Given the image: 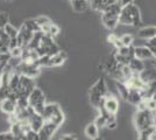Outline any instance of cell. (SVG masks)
<instances>
[{"mask_svg":"<svg viewBox=\"0 0 156 140\" xmlns=\"http://www.w3.org/2000/svg\"><path fill=\"white\" fill-rule=\"evenodd\" d=\"M156 134V126L153 125V126L148 127L146 130H142L139 132V138L137 140H143V139H148V138H153Z\"/></svg>","mask_w":156,"mask_h":140,"instance_id":"cb8c5ba5","label":"cell"},{"mask_svg":"<svg viewBox=\"0 0 156 140\" xmlns=\"http://www.w3.org/2000/svg\"><path fill=\"white\" fill-rule=\"evenodd\" d=\"M15 140H27L26 134H20V135H16V137H15Z\"/></svg>","mask_w":156,"mask_h":140,"instance_id":"ab89813d","label":"cell"},{"mask_svg":"<svg viewBox=\"0 0 156 140\" xmlns=\"http://www.w3.org/2000/svg\"><path fill=\"white\" fill-rule=\"evenodd\" d=\"M137 36L140 39H143V40H149L151 38L156 36V27L155 26H147L143 27L137 33Z\"/></svg>","mask_w":156,"mask_h":140,"instance_id":"7402d4cb","label":"cell"},{"mask_svg":"<svg viewBox=\"0 0 156 140\" xmlns=\"http://www.w3.org/2000/svg\"><path fill=\"white\" fill-rule=\"evenodd\" d=\"M128 67L130 68V70L134 74L140 75V74L146 69V64H144V62H143L142 60H139L136 57H133V59L130 60L129 63H128Z\"/></svg>","mask_w":156,"mask_h":140,"instance_id":"44dd1931","label":"cell"},{"mask_svg":"<svg viewBox=\"0 0 156 140\" xmlns=\"http://www.w3.org/2000/svg\"><path fill=\"white\" fill-rule=\"evenodd\" d=\"M118 39H119V38H118L115 34H110V36L107 38V41H108L110 43H112V45H114Z\"/></svg>","mask_w":156,"mask_h":140,"instance_id":"8d00e7d4","label":"cell"},{"mask_svg":"<svg viewBox=\"0 0 156 140\" xmlns=\"http://www.w3.org/2000/svg\"><path fill=\"white\" fill-rule=\"evenodd\" d=\"M148 42H147V46L149 47V48H155L156 47V36H154V38H151V39H149V40H147Z\"/></svg>","mask_w":156,"mask_h":140,"instance_id":"d590c367","label":"cell"},{"mask_svg":"<svg viewBox=\"0 0 156 140\" xmlns=\"http://www.w3.org/2000/svg\"><path fill=\"white\" fill-rule=\"evenodd\" d=\"M23 26L26 27L28 31H30L32 33H37V32H41L42 29H41V27L39 26V23L36 22L35 19H27L23 23H22Z\"/></svg>","mask_w":156,"mask_h":140,"instance_id":"d4e9b609","label":"cell"},{"mask_svg":"<svg viewBox=\"0 0 156 140\" xmlns=\"http://www.w3.org/2000/svg\"><path fill=\"white\" fill-rule=\"evenodd\" d=\"M59 110H61V106H59L57 103H49V104H46L44 110H43V112H42V117H43L44 121L51 119L52 116L55 113H57Z\"/></svg>","mask_w":156,"mask_h":140,"instance_id":"ac0fdd59","label":"cell"},{"mask_svg":"<svg viewBox=\"0 0 156 140\" xmlns=\"http://www.w3.org/2000/svg\"><path fill=\"white\" fill-rule=\"evenodd\" d=\"M118 0H90V7L91 9L103 13L106 8H108L111 5H113Z\"/></svg>","mask_w":156,"mask_h":140,"instance_id":"2e32d148","label":"cell"},{"mask_svg":"<svg viewBox=\"0 0 156 140\" xmlns=\"http://www.w3.org/2000/svg\"><path fill=\"white\" fill-rule=\"evenodd\" d=\"M119 25L124 26H133L137 27L142 25V16L141 11L135 4H129L122 6L121 13L119 16Z\"/></svg>","mask_w":156,"mask_h":140,"instance_id":"6da1fadb","label":"cell"},{"mask_svg":"<svg viewBox=\"0 0 156 140\" xmlns=\"http://www.w3.org/2000/svg\"><path fill=\"white\" fill-rule=\"evenodd\" d=\"M28 103H29V106L35 112L42 114L44 106H46V96L43 91L40 88H35L28 96Z\"/></svg>","mask_w":156,"mask_h":140,"instance_id":"5b68a950","label":"cell"},{"mask_svg":"<svg viewBox=\"0 0 156 140\" xmlns=\"http://www.w3.org/2000/svg\"><path fill=\"white\" fill-rule=\"evenodd\" d=\"M134 48L133 46H122L119 49H115L114 52V56H115V60L118 61L119 64L125 66V64H128L130 62V60L134 56Z\"/></svg>","mask_w":156,"mask_h":140,"instance_id":"52a82bcc","label":"cell"},{"mask_svg":"<svg viewBox=\"0 0 156 140\" xmlns=\"http://www.w3.org/2000/svg\"><path fill=\"white\" fill-rule=\"evenodd\" d=\"M59 50H61L59 47L54 42V38L47 35V34H43L39 48L36 49V53L39 54V56H42V55H50V56H52L54 54H56Z\"/></svg>","mask_w":156,"mask_h":140,"instance_id":"8992f818","label":"cell"},{"mask_svg":"<svg viewBox=\"0 0 156 140\" xmlns=\"http://www.w3.org/2000/svg\"><path fill=\"white\" fill-rule=\"evenodd\" d=\"M85 135L89 139H94V138L99 137V127L94 123L89 124L87 126L85 127Z\"/></svg>","mask_w":156,"mask_h":140,"instance_id":"603a6c76","label":"cell"},{"mask_svg":"<svg viewBox=\"0 0 156 140\" xmlns=\"http://www.w3.org/2000/svg\"><path fill=\"white\" fill-rule=\"evenodd\" d=\"M135 0H120V4L122 6H126V5H129V4H134Z\"/></svg>","mask_w":156,"mask_h":140,"instance_id":"f35d334b","label":"cell"},{"mask_svg":"<svg viewBox=\"0 0 156 140\" xmlns=\"http://www.w3.org/2000/svg\"><path fill=\"white\" fill-rule=\"evenodd\" d=\"M64 119H65L64 113H63V111H62V109H61L57 113H55L54 116H52V118L50 119V121H52L55 125H57V126L59 127L63 123H64Z\"/></svg>","mask_w":156,"mask_h":140,"instance_id":"f1b7e54d","label":"cell"},{"mask_svg":"<svg viewBox=\"0 0 156 140\" xmlns=\"http://www.w3.org/2000/svg\"><path fill=\"white\" fill-rule=\"evenodd\" d=\"M121 73H122V76H124L125 82L127 80H129L130 77L134 75V73L130 70V68L128 67V64H125V66H121Z\"/></svg>","mask_w":156,"mask_h":140,"instance_id":"1f68e13d","label":"cell"},{"mask_svg":"<svg viewBox=\"0 0 156 140\" xmlns=\"http://www.w3.org/2000/svg\"><path fill=\"white\" fill-rule=\"evenodd\" d=\"M4 32L7 34V36H8L11 40H16L18 34H19V29H16L13 25H11V23L8 22L6 26H5V28H4Z\"/></svg>","mask_w":156,"mask_h":140,"instance_id":"4316f807","label":"cell"},{"mask_svg":"<svg viewBox=\"0 0 156 140\" xmlns=\"http://www.w3.org/2000/svg\"><path fill=\"white\" fill-rule=\"evenodd\" d=\"M35 81L34 78H30L28 76L21 75L20 76V82H19V88H18V93L19 97H26L28 98V96L30 95L33 90L35 89Z\"/></svg>","mask_w":156,"mask_h":140,"instance_id":"ba28073f","label":"cell"},{"mask_svg":"<svg viewBox=\"0 0 156 140\" xmlns=\"http://www.w3.org/2000/svg\"><path fill=\"white\" fill-rule=\"evenodd\" d=\"M134 56L139 59V60L142 61H153L155 57H154V54L151 52L148 46H140V47H135L134 48Z\"/></svg>","mask_w":156,"mask_h":140,"instance_id":"7c38bea8","label":"cell"},{"mask_svg":"<svg viewBox=\"0 0 156 140\" xmlns=\"http://www.w3.org/2000/svg\"><path fill=\"white\" fill-rule=\"evenodd\" d=\"M26 138L27 140H40V135H39V132H36V131H34V130H28L26 132Z\"/></svg>","mask_w":156,"mask_h":140,"instance_id":"d6a6232c","label":"cell"},{"mask_svg":"<svg viewBox=\"0 0 156 140\" xmlns=\"http://www.w3.org/2000/svg\"><path fill=\"white\" fill-rule=\"evenodd\" d=\"M155 126H156V114H155Z\"/></svg>","mask_w":156,"mask_h":140,"instance_id":"f6af8a7d","label":"cell"},{"mask_svg":"<svg viewBox=\"0 0 156 140\" xmlns=\"http://www.w3.org/2000/svg\"><path fill=\"white\" fill-rule=\"evenodd\" d=\"M108 93L110 92H108L107 84H106L105 80L99 78L89 90V98H90L91 105L96 109H99L104 102V98Z\"/></svg>","mask_w":156,"mask_h":140,"instance_id":"7a4b0ae2","label":"cell"},{"mask_svg":"<svg viewBox=\"0 0 156 140\" xmlns=\"http://www.w3.org/2000/svg\"><path fill=\"white\" fill-rule=\"evenodd\" d=\"M68 59V54L63 52V50H59L56 54H54L51 57H50V68L52 67H61L64 64V62Z\"/></svg>","mask_w":156,"mask_h":140,"instance_id":"d6986e66","label":"cell"},{"mask_svg":"<svg viewBox=\"0 0 156 140\" xmlns=\"http://www.w3.org/2000/svg\"><path fill=\"white\" fill-rule=\"evenodd\" d=\"M0 140H15V135L11 131L2 132V133H0Z\"/></svg>","mask_w":156,"mask_h":140,"instance_id":"e575fe53","label":"cell"},{"mask_svg":"<svg viewBox=\"0 0 156 140\" xmlns=\"http://www.w3.org/2000/svg\"><path fill=\"white\" fill-rule=\"evenodd\" d=\"M35 20H36V22L39 23V26L41 27V29H42L43 33L46 32L47 28L50 26V23H51V20H50L48 16H44V15H41V16L35 18Z\"/></svg>","mask_w":156,"mask_h":140,"instance_id":"83f0119b","label":"cell"},{"mask_svg":"<svg viewBox=\"0 0 156 140\" xmlns=\"http://www.w3.org/2000/svg\"><path fill=\"white\" fill-rule=\"evenodd\" d=\"M61 140H77V138L73 134H65L63 137H61Z\"/></svg>","mask_w":156,"mask_h":140,"instance_id":"74e56055","label":"cell"},{"mask_svg":"<svg viewBox=\"0 0 156 140\" xmlns=\"http://www.w3.org/2000/svg\"><path fill=\"white\" fill-rule=\"evenodd\" d=\"M144 99H146L147 109L150 111H156V100L154 98H144Z\"/></svg>","mask_w":156,"mask_h":140,"instance_id":"836d02e7","label":"cell"},{"mask_svg":"<svg viewBox=\"0 0 156 140\" xmlns=\"http://www.w3.org/2000/svg\"><path fill=\"white\" fill-rule=\"evenodd\" d=\"M15 70L20 75H25V76H28L34 80L41 74V68L36 63H23L22 61L20 62L19 66L15 68Z\"/></svg>","mask_w":156,"mask_h":140,"instance_id":"9c48e42d","label":"cell"},{"mask_svg":"<svg viewBox=\"0 0 156 140\" xmlns=\"http://www.w3.org/2000/svg\"><path fill=\"white\" fill-rule=\"evenodd\" d=\"M143 140H154L153 138H148V139H143Z\"/></svg>","mask_w":156,"mask_h":140,"instance_id":"ee69618b","label":"cell"},{"mask_svg":"<svg viewBox=\"0 0 156 140\" xmlns=\"http://www.w3.org/2000/svg\"><path fill=\"white\" fill-rule=\"evenodd\" d=\"M59 27L56 25V23H50V26L47 28V31L44 32V34L47 35H49V36H51V38H56L57 35L59 34Z\"/></svg>","mask_w":156,"mask_h":140,"instance_id":"f546056e","label":"cell"},{"mask_svg":"<svg viewBox=\"0 0 156 140\" xmlns=\"http://www.w3.org/2000/svg\"><path fill=\"white\" fill-rule=\"evenodd\" d=\"M120 41H121L122 46H133L134 36L130 35V34H124V35L120 38Z\"/></svg>","mask_w":156,"mask_h":140,"instance_id":"4dcf8cb0","label":"cell"},{"mask_svg":"<svg viewBox=\"0 0 156 140\" xmlns=\"http://www.w3.org/2000/svg\"><path fill=\"white\" fill-rule=\"evenodd\" d=\"M121 9L122 5L120 4V1H115L113 5H111L101 13V22L108 31H113L118 27Z\"/></svg>","mask_w":156,"mask_h":140,"instance_id":"3957f363","label":"cell"},{"mask_svg":"<svg viewBox=\"0 0 156 140\" xmlns=\"http://www.w3.org/2000/svg\"><path fill=\"white\" fill-rule=\"evenodd\" d=\"M153 64H154V68L156 69V59H154V60H153Z\"/></svg>","mask_w":156,"mask_h":140,"instance_id":"b9f144b4","label":"cell"},{"mask_svg":"<svg viewBox=\"0 0 156 140\" xmlns=\"http://www.w3.org/2000/svg\"><path fill=\"white\" fill-rule=\"evenodd\" d=\"M134 124H135V127H136V130L139 132L153 126V125H155L154 111H150L148 109L137 110V112L134 116Z\"/></svg>","mask_w":156,"mask_h":140,"instance_id":"277c9868","label":"cell"},{"mask_svg":"<svg viewBox=\"0 0 156 140\" xmlns=\"http://www.w3.org/2000/svg\"><path fill=\"white\" fill-rule=\"evenodd\" d=\"M101 106L104 107L108 113L117 114V112L119 111V100H118L117 97H114L111 93H108L104 98V102H103Z\"/></svg>","mask_w":156,"mask_h":140,"instance_id":"8fae6325","label":"cell"},{"mask_svg":"<svg viewBox=\"0 0 156 140\" xmlns=\"http://www.w3.org/2000/svg\"><path fill=\"white\" fill-rule=\"evenodd\" d=\"M7 1H12V0H7Z\"/></svg>","mask_w":156,"mask_h":140,"instance_id":"bcb514c9","label":"cell"},{"mask_svg":"<svg viewBox=\"0 0 156 140\" xmlns=\"http://www.w3.org/2000/svg\"><path fill=\"white\" fill-rule=\"evenodd\" d=\"M33 36H34V33L28 31L26 27L22 25L21 28L19 29V34H18V38H16V46L25 49L29 45V42L32 41Z\"/></svg>","mask_w":156,"mask_h":140,"instance_id":"30bf717a","label":"cell"},{"mask_svg":"<svg viewBox=\"0 0 156 140\" xmlns=\"http://www.w3.org/2000/svg\"><path fill=\"white\" fill-rule=\"evenodd\" d=\"M28 124H29V127H30L32 130L39 132L40 130L42 128V126H43V124H44V119H43L42 114H40L34 111V112L30 114V117L28 118Z\"/></svg>","mask_w":156,"mask_h":140,"instance_id":"9a60e30c","label":"cell"},{"mask_svg":"<svg viewBox=\"0 0 156 140\" xmlns=\"http://www.w3.org/2000/svg\"><path fill=\"white\" fill-rule=\"evenodd\" d=\"M121 67V64L118 63V61L115 60V56H114V53L111 54L110 56L106 59V61H104V63L101 66H99V68H101L104 71L111 75L113 74L114 71H117L119 68Z\"/></svg>","mask_w":156,"mask_h":140,"instance_id":"4fadbf2b","label":"cell"},{"mask_svg":"<svg viewBox=\"0 0 156 140\" xmlns=\"http://www.w3.org/2000/svg\"><path fill=\"white\" fill-rule=\"evenodd\" d=\"M153 98H154V99H155V100H156V92H155V93H154V96H153Z\"/></svg>","mask_w":156,"mask_h":140,"instance_id":"7bdbcfd3","label":"cell"},{"mask_svg":"<svg viewBox=\"0 0 156 140\" xmlns=\"http://www.w3.org/2000/svg\"><path fill=\"white\" fill-rule=\"evenodd\" d=\"M91 140H104L101 137H97V138H94V139H91Z\"/></svg>","mask_w":156,"mask_h":140,"instance_id":"60d3db41","label":"cell"},{"mask_svg":"<svg viewBox=\"0 0 156 140\" xmlns=\"http://www.w3.org/2000/svg\"><path fill=\"white\" fill-rule=\"evenodd\" d=\"M115 87H117L118 92H119V95L121 96V98H124L125 100L127 99V97H128V91H129V88L127 87V84H126L125 82L117 81Z\"/></svg>","mask_w":156,"mask_h":140,"instance_id":"484cf974","label":"cell"},{"mask_svg":"<svg viewBox=\"0 0 156 140\" xmlns=\"http://www.w3.org/2000/svg\"><path fill=\"white\" fill-rule=\"evenodd\" d=\"M73 12L83 13L90 7V0H70Z\"/></svg>","mask_w":156,"mask_h":140,"instance_id":"ffe728a7","label":"cell"},{"mask_svg":"<svg viewBox=\"0 0 156 140\" xmlns=\"http://www.w3.org/2000/svg\"><path fill=\"white\" fill-rule=\"evenodd\" d=\"M16 99H14L12 97H7L5 99L0 100V109L4 113H6L7 116L14 114L16 111Z\"/></svg>","mask_w":156,"mask_h":140,"instance_id":"5bb4252c","label":"cell"},{"mask_svg":"<svg viewBox=\"0 0 156 140\" xmlns=\"http://www.w3.org/2000/svg\"><path fill=\"white\" fill-rule=\"evenodd\" d=\"M143 98V93L142 90L140 89H135V88H129V91H128V97H127V102H129L130 104L137 106L142 100Z\"/></svg>","mask_w":156,"mask_h":140,"instance_id":"e0dca14e","label":"cell"}]
</instances>
